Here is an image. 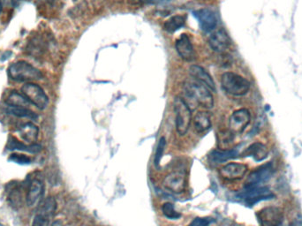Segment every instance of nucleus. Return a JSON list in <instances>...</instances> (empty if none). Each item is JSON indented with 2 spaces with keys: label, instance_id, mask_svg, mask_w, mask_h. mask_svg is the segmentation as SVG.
Masks as SVG:
<instances>
[{
  "label": "nucleus",
  "instance_id": "nucleus-3",
  "mask_svg": "<svg viewBox=\"0 0 302 226\" xmlns=\"http://www.w3.org/2000/svg\"><path fill=\"white\" fill-rule=\"evenodd\" d=\"M221 85L226 93L235 97H242L250 89V82L239 74L227 72L221 76Z\"/></svg>",
  "mask_w": 302,
  "mask_h": 226
},
{
  "label": "nucleus",
  "instance_id": "nucleus-36",
  "mask_svg": "<svg viewBox=\"0 0 302 226\" xmlns=\"http://www.w3.org/2000/svg\"><path fill=\"white\" fill-rule=\"evenodd\" d=\"M45 1H46L48 4H50V5H53L54 2H55L56 0H45Z\"/></svg>",
  "mask_w": 302,
  "mask_h": 226
},
{
  "label": "nucleus",
  "instance_id": "nucleus-19",
  "mask_svg": "<svg viewBox=\"0 0 302 226\" xmlns=\"http://www.w3.org/2000/svg\"><path fill=\"white\" fill-rule=\"evenodd\" d=\"M194 126L196 132L203 133L211 128V118L210 113L201 111L198 112L194 117Z\"/></svg>",
  "mask_w": 302,
  "mask_h": 226
},
{
  "label": "nucleus",
  "instance_id": "nucleus-33",
  "mask_svg": "<svg viewBox=\"0 0 302 226\" xmlns=\"http://www.w3.org/2000/svg\"><path fill=\"white\" fill-rule=\"evenodd\" d=\"M141 2L146 4H165L170 0H141Z\"/></svg>",
  "mask_w": 302,
  "mask_h": 226
},
{
  "label": "nucleus",
  "instance_id": "nucleus-31",
  "mask_svg": "<svg viewBox=\"0 0 302 226\" xmlns=\"http://www.w3.org/2000/svg\"><path fill=\"white\" fill-rule=\"evenodd\" d=\"M50 219L46 218L45 216H42L39 213H37L34 216L33 222H32V226H46L49 223Z\"/></svg>",
  "mask_w": 302,
  "mask_h": 226
},
{
  "label": "nucleus",
  "instance_id": "nucleus-10",
  "mask_svg": "<svg viewBox=\"0 0 302 226\" xmlns=\"http://www.w3.org/2000/svg\"><path fill=\"white\" fill-rule=\"evenodd\" d=\"M261 226H280L283 223V211L277 207H267L257 214Z\"/></svg>",
  "mask_w": 302,
  "mask_h": 226
},
{
  "label": "nucleus",
  "instance_id": "nucleus-2",
  "mask_svg": "<svg viewBox=\"0 0 302 226\" xmlns=\"http://www.w3.org/2000/svg\"><path fill=\"white\" fill-rule=\"evenodd\" d=\"M7 71L11 80L18 82H31L43 78V74L39 69L24 60L11 65Z\"/></svg>",
  "mask_w": 302,
  "mask_h": 226
},
{
  "label": "nucleus",
  "instance_id": "nucleus-8",
  "mask_svg": "<svg viewBox=\"0 0 302 226\" xmlns=\"http://www.w3.org/2000/svg\"><path fill=\"white\" fill-rule=\"evenodd\" d=\"M163 186L173 194H181L186 188V174L182 171L170 172L164 178Z\"/></svg>",
  "mask_w": 302,
  "mask_h": 226
},
{
  "label": "nucleus",
  "instance_id": "nucleus-12",
  "mask_svg": "<svg viewBox=\"0 0 302 226\" xmlns=\"http://www.w3.org/2000/svg\"><path fill=\"white\" fill-rule=\"evenodd\" d=\"M248 172V166L239 162H229L220 169L221 178L228 181L239 180L246 175Z\"/></svg>",
  "mask_w": 302,
  "mask_h": 226
},
{
  "label": "nucleus",
  "instance_id": "nucleus-13",
  "mask_svg": "<svg viewBox=\"0 0 302 226\" xmlns=\"http://www.w3.org/2000/svg\"><path fill=\"white\" fill-rule=\"evenodd\" d=\"M231 41L229 35L226 33L224 29L215 30L212 34H210L209 38V45L210 48L216 52L222 53L229 48Z\"/></svg>",
  "mask_w": 302,
  "mask_h": 226
},
{
  "label": "nucleus",
  "instance_id": "nucleus-28",
  "mask_svg": "<svg viewBox=\"0 0 302 226\" xmlns=\"http://www.w3.org/2000/svg\"><path fill=\"white\" fill-rule=\"evenodd\" d=\"M162 211L163 214L169 219L171 220H176L179 219L181 217V215L179 212L176 210L175 207L173 204H171L170 202L165 203L162 207Z\"/></svg>",
  "mask_w": 302,
  "mask_h": 226
},
{
  "label": "nucleus",
  "instance_id": "nucleus-29",
  "mask_svg": "<svg viewBox=\"0 0 302 226\" xmlns=\"http://www.w3.org/2000/svg\"><path fill=\"white\" fill-rule=\"evenodd\" d=\"M166 139L165 137L160 138L157 147H156V153H155V157H154V162L156 167L159 166L160 162H161L162 158L164 156V153L166 150Z\"/></svg>",
  "mask_w": 302,
  "mask_h": 226
},
{
  "label": "nucleus",
  "instance_id": "nucleus-21",
  "mask_svg": "<svg viewBox=\"0 0 302 226\" xmlns=\"http://www.w3.org/2000/svg\"><path fill=\"white\" fill-rule=\"evenodd\" d=\"M239 155L238 150L235 148L232 149H219V150H214L210 155V159L212 162H224L228 161L230 159L237 158Z\"/></svg>",
  "mask_w": 302,
  "mask_h": 226
},
{
  "label": "nucleus",
  "instance_id": "nucleus-16",
  "mask_svg": "<svg viewBox=\"0 0 302 226\" xmlns=\"http://www.w3.org/2000/svg\"><path fill=\"white\" fill-rule=\"evenodd\" d=\"M189 73L195 81L203 84L211 91H216L214 81L203 67L197 65H192L189 68Z\"/></svg>",
  "mask_w": 302,
  "mask_h": 226
},
{
  "label": "nucleus",
  "instance_id": "nucleus-4",
  "mask_svg": "<svg viewBox=\"0 0 302 226\" xmlns=\"http://www.w3.org/2000/svg\"><path fill=\"white\" fill-rule=\"evenodd\" d=\"M175 113L176 130L179 135H185L188 132L192 122V110L186 104L184 99L176 97L173 103Z\"/></svg>",
  "mask_w": 302,
  "mask_h": 226
},
{
  "label": "nucleus",
  "instance_id": "nucleus-25",
  "mask_svg": "<svg viewBox=\"0 0 302 226\" xmlns=\"http://www.w3.org/2000/svg\"><path fill=\"white\" fill-rule=\"evenodd\" d=\"M6 113L18 118H30L35 120L38 118L36 113L31 111L30 108L26 107H16V106H7Z\"/></svg>",
  "mask_w": 302,
  "mask_h": 226
},
{
  "label": "nucleus",
  "instance_id": "nucleus-14",
  "mask_svg": "<svg viewBox=\"0 0 302 226\" xmlns=\"http://www.w3.org/2000/svg\"><path fill=\"white\" fill-rule=\"evenodd\" d=\"M175 48L178 54L183 60L191 62L195 59V49L188 34H181L176 41Z\"/></svg>",
  "mask_w": 302,
  "mask_h": 226
},
{
  "label": "nucleus",
  "instance_id": "nucleus-35",
  "mask_svg": "<svg viewBox=\"0 0 302 226\" xmlns=\"http://www.w3.org/2000/svg\"><path fill=\"white\" fill-rule=\"evenodd\" d=\"M3 10V0H0V15Z\"/></svg>",
  "mask_w": 302,
  "mask_h": 226
},
{
  "label": "nucleus",
  "instance_id": "nucleus-24",
  "mask_svg": "<svg viewBox=\"0 0 302 226\" xmlns=\"http://www.w3.org/2000/svg\"><path fill=\"white\" fill-rule=\"evenodd\" d=\"M185 16L184 15H174L169 20H166L164 25V29L168 33H174L181 30L185 26Z\"/></svg>",
  "mask_w": 302,
  "mask_h": 226
},
{
  "label": "nucleus",
  "instance_id": "nucleus-20",
  "mask_svg": "<svg viewBox=\"0 0 302 226\" xmlns=\"http://www.w3.org/2000/svg\"><path fill=\"white\" fill-rule=\"evenodd\" d=\"M7 147L9 150H18V151H25V152L30 153V154H37L42 150V147L38 144H25L21 143L19 140L15 139V137L10 138L9 143L7 145Z\"/></svg>",
  "mask_w": 302,
  "mask_h": 226
},
{
  "label": "nucleus",
  "instance_id": "nucleus-9",
  "mask_svg": "<svg viewBox=\"0 0 302 226\" xmlns=\"http://www.w3.org/2000/svg\"><path fill=\"white\" fill-rule=\"evenodd\" d=\"M251 121V114L247 109H239L235 111L229 119L230 133L232 134H240Z\"/></svg>",
  "mask_w": 302,
  "mask_h": 226
},
{
  "label": "nucleus",
  "instance_id": "nucleus-18",
  "mask_svg": "<svg viewBox=\"0 0 302 226\" xmlns=\"http://www.w3.org/2000/svg\"><path fill=\"white\" fill-rule=\"evenodd\" d=\"M268 147L261 143L251 144L243 153L244 157H251L256 162H262L268 158Z\"/></svg>",
  "mask_w": 302,
  "mask_h": 226
},
{
  "label": "nucleus",
  "instance_id": "nucleus-15",
  "mask_svg": "<svg viewBox=\"0 0 302 226\" xmlns=\"http://www.w3.org/2000/svg\"><path fill=\"white\" fill-rule=\"evenodd\" d=\"M194 15L199 22L201 30L205 32H211L216 29L218 25V19L212 11L203 8L195 11Z\"/></svg>",
  "mask_w": 302,
  "mask_h": 226
},
{
  "label": "nucleus",
  "instance_id": "nucleus-26",
  "mask_svg": "<svg viewBox=\"0 0 302 226\" xmlns=\"http://www.w3.org/2000/svg\"><path fill=\"white\" fill-rule=\"evenodd\" d=\"M44 44L38 36L33 37L27 45V52L33 57H38L43 54Z\"/></svg>",
  "mask_w": 302,
  "mask_h": 226
},
{
  "label": "nucleus",
  "instance_id": "nucleus-30",
  "mask_svg": "<svg viewBox=\"0 0 302 226\" xmlns=\"http://www.w3.org/2000/svg\"><path fill=\"white\" fill-rule=\"evenodd\" d=\"M8 161L15 162L17 164H20V165H27V164H30L32 162V158L27 156V155H24V154L14 153V154L10 155V157L8 158Z\"/></svg>",
  "mask_w": 302,
  "mask_h": 226
},
{
  "label": "nucleus",
  "instance_id": "nucleus-5",
  "mask_svg": "<svg viewBox=\"0 0 302 226\" xmlns=\"http://www.w3.org/2000/svg\"><path fill=\"white\" fill-rule=\"evenodd\" d=\"M21 93L24 95L32 105H34L39 110H44L49 104L48 96L38 84L27 82L22 86Z\"/></svg>",
  "mask_w": 302,
  "mask_h": 226
},
{
  "label": "nucleus",
  "instance_id": "nucleus-22",
  "mask_svg": "<svg viewBox=\"0 0 302 226\" xmlns=\"http://www.w3.org/2000/svg\"><path fill=\"white\" fill-rule=\"evenodd\" d=\"M5 103L7 104V106L26 107V108H30V105H32L30 101L26 98L23 94L18 93L16 91H13L8 95V97L5 99Z\"/></svg>",
  "mask_w": 302,
  "mask_h": 226
},
{
  "label": "nucleus",
  "instance_id": "nucleus-1",
  "mask_svg": "<svg viewBox=\"0 0 302 226\" xmlns=\"http://www.w3.org/2000/svg\"><path fill=\"white\" fill-rule=\"evenodd\" d=\"M183 92L186 99V101H184L191 110H195L198 106L205 109H211L214 106V98L211 90L195 80L194 81H186L184 84Z\"/></svg>",
  "mask_w": 302,
  "mask_h": 226
},
{
  "label": "nucleus",
  "instance_id": "nucleus-23",
  "mask_svg": "<svg viewBox=\"0 0 302 226\" xmlns=\"http://www.w3.org/2000/svg\"><path fill=\"white\" fill-rule=\"evenodd\" d=\"M57 210V202L54 197H48L40 204L38 213L46 218L50 219Z\"/></svg>",
  "mask_w": 302,
  "mask_h": 226
},
{
  "label": "nucleus",
  "instance_id": "nucleus-7",
  "mask_svg": "<svg viewBox=\"0 0 302 226\" xmlns=\"http://www.w3.org/2000/svg\"><path fill=\"white\" fill-rule=\"evenodd\" d=\"M239 197L243 199L248 205L252 206L257 202L273 199L275 194L268 187H256L246 188L245 191L239 194Z\"/></svg>",
  "mask_w": 302,
  "mask_h": 226
},
{
  "label": "nucleus",
  "instance_id": "nucleus-32",
  "mask_svg": "<svg viewBox=\"0 0 302 226\" xmlns=\"http://www.w3.org/2000/svg\"><path fill=\"white\" fill-rule=\"evenodd\" d=\"M211 223L210 218H196L189 226H209Z\"/></svg>",
  "mask_w": 302,
  "mask_h": 226
},
{
  "label": "nucleus",
  "instance_id": "nucleus-17",
  "mask_svg": "<svg viewBox=\"0 0 302 226\" xmlns=\"http://www.w3.org/2000/svg\"><path fill=\"white\" fill-rule=\"evenodd\" d=\"M17 133L19 137L27 144H34L37 139L39 134V129L33 123H26L17 130Z\"/></svg>",
  "mask_w": 302,
  "mask_h": 226
},
{
  "label": "nucleus",
  "instance_id": "nucleus-27",
  "mask_svg": "<svg viewBox=\"0 0 302 226\" xmlns=\"http://www.w3.org/2000/svg\"><path fill=\"white\" fill-rule=\"evenodd\" d=\"M21 198H22V195H21L20 187L15 185L8 192V201L13 207L20 206L21 204Z\"/></svg>",
  "mask_w": 302,
  "mask_h": 226
},
{
  "label": "nucleus",
  "instance_id": "nucleus-6",
  "mask_svg": "<svg viewBox=\"0 0 302 226\" xmlns=\"http://www.w3.org/2000/svg\"><path fill=\"white\" fill-rule=\"evenodd\" d=\"M274 173V166L271 162L263 164L261 167L251 172L246 180L245 188L261 187L262 184L269 180Z\"/></svg>",
  "mask_w": 302,
  "mask_h": 226
},
{
  "label": "nucleus",
  "instance_id": "nucleus-11",
  "mask_svg": "<svg viewBox=\"0 0 302 226\" xmlns=\"http://www.w3.org/2000/svg\"><path fill=\"white\" fill-rule=\"evenodd\" d=\"M44 184L38 178H33L29 184L27 195H26V202L27 205L33 208L39 204L42 198L44 196Z\"/></svg>",
  "mask_w": 302,
  "mask_h": 226
},
{
  "label": "nucleus",
  "instance_id": "nucleus-34",
  "mask_svg": "<svg viewBox=\"0 0 302 226\" xmlns=\"http://www.w3.org/2000/svg\"><path fill=\"white\" fill-rule=\"evenodd\" d=\"M50 226H63V225H62V222L58 220V221L53 222Z\"/></svg>",
  "mask_w": 302,
  "mask_h": 226
}]
</instances>
